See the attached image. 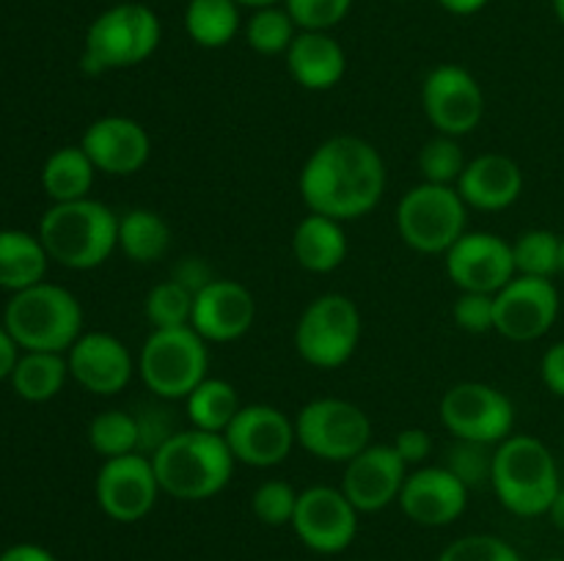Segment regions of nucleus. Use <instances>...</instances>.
I'll return each mask as SVG.
<instances>
[{
	"label": "nucleus",
	"instance_id": "24",
	"mask_svg": "<svg viewBox=\"0 0 564 561\" xmlns=\"http://www.w3.org/2000/svg\"><path fill=\"white\" fill-rule=\"evenodd\" d=\"M284 58L292 80L306 91H328L339 86L347 72L345 47L330 31H297Z\"/></svg>",
	"mask_w": 564,
	"mask_h": 561
},
{
	"label": "nucleus",
	"instance_id": "25",
	"mask_svg": "<svg viewBox=\"0 0 564 561\" xmlns=\"http://www.w3.org/2000/svg\"><path fill=\"white\" fill-rule=\"evenodd\" d=\"M347 251H350V242H347L341 220L308 212L306 218L295 226V234H292V253H295V262L301 264L306 273H334V270H339L341 264H345Z\"/></svg>",
	"mask_w": 564,
	"mask_h": 561
},
{
	"label": "nucleus",
	"instance_id": "16",
	"mask_svg": "<svg viewBox=\"0 0 564 561\" xmlns=\"http://www.w3.org/2000/svg\"><path fill=\"white\" fill-rule=\"evenodd\" d=\"M446 256V275L460 292L496 295L516 278L512 242L490 231H466Z\"/></svg>",
	"mask_w": 564,
	"mask_h": 561
},
{
	"label": "nucleus",
	"instance_id": "30",
	"mask_svg": "<svg viewBox=\"0 0 564 561\" xmlns=\"http://www.w3.org/2000/svg\"><path fill=\"white\" fill-rule=\"evenodd\" d=\"M185 33L204 50L226 47L240 33V6L235 0H187Z\"/></svg>",
	"mask_w": 564,
	"mask_h": 561
},
{
	"label": "nucleus",
	"instance_id": "20",
	"mask_svg": "<svg viewBox=\"0 0 564 561\" xmlns=\"http://www.w3.org/2000/svg\"><path fill=\"white\" fill-rule=\"evenodd\" d=\"M397 504L416 526H452L466 512L468 487L446 465H422L408 473Z\"/></svg>",
	"mask_w": 564,
	"mask_h": 561
},
{
	"label": "nucleus",
	"instance_id": "9",
	"mask_svg": "<svg viewBox=\"0 0 564 561\" xmlns=\"http://www.w3.org/2000/svg\"><path fill=\"white\" fill-rule=\"evenodd\" d=\"M361 341V311L341 292H325L303 308L295 324V350L308 366L339 369Z\"/></svg>",
	"mask_w": 564,
	"mask_h": 561
},
{
	"label": "nucleus",
	"instance_id": "37",
	"mask_svg": "<svg viewBox=\"0 0 564 561\" xmlns=\"http://www.w3.org/2000/svg\"><path fill=\"white\" fill-rule=\"evenodd\" d=\"M297 509V493L292 484L281 482V479H270L262 482L251 495V512L259 522L270 528L292 526V517Z\"/></svg>",
	"mask_w": 564,
	"mask_h": 561
},
{
	"label": "nucleus",
	"instance_id": "14",
	"mask_svg": "<svg viewBox=\"0 0 564 561\" xmlns=\"http://www.w3.org/2000/svg\"><path fill=\"white\" fill-rule=\"evenodd\" d=\"M422 105L430 124L449 138H463L485 116V91L477 77L457 64H441L422 82Z\"/></svg>",
	"mask_w": 564,
	"mask_h": 561
},
{
	"label": "nucleus",
	"instance_id": "2",
	"mask_svg": "<svg viewBox=\"0 0 564 561\" xmlns=\"http://www.w3.org/2000/svg\"><path fill=\"white\" fill-rule=\"evenodd\" d=\"M160 490L176 501H207L224 493L235 473V454L224 435L180 429L152 454Z\"/></svg>",
	"mask_w": 564,
	"mask_h": 561
},
{
	"label": "nucleus",
	"instance_id": "29",
	"mask_svg": "<svg viewBox=\"0 0 564 561\" xmlns=\"http://www.w3.org/2000/svg\"><path fill=\"white\" fill-rule=\"evenodd\" d=\"M69 363L64 352H25L11 372V388L25 402H50L64 391Z\"/></svg>",
	"mask_w": 564,
	"mask_h": 561
},
{
	"label": "nucleus",
	"instance_id": "34",
	"mask_svg": "<svg viewBox=\"0 0 564 561\" xmlns=\"http://www.w3.org/2000/svg\"><path fill=\"white\" fill-rule=\"evenodd\" d=\"M193 302H196V295L180 280L169 278L149 289L147 300H143V314H147L152 330L187 328L193 319Z\"/></svg>",
	"mask_w": 564,
	"mask_h": 561
},
{
	"label": "nucleus",
	"instance_id": "52",
	"mask_svg": "<svg viewBox=\"0 0 564 561\" xmlns=\"http://www.w3.org/2000/svg\"><path fill=\"white\" fill-rule=\"evenodd\" d=\"M560 273L564 275V234H562V242H560Z\"/></svg>",
	"mask_w": 564,
	"mask_h": 561
},
{
	"label": "nucleus",
	"instance_id": "48",
	"mask_svg": "<svg viewBox=\"0 0 564 561\" xmlns=\"http://www.w3.org/2000/svg\"><path fill=\"white\" fill-rule=\"evenodd\" d=\"M488 3L490 0H438L441 9L449 11V14L455 16H471L477 14V11H482Z\"/></svg>",
	"mask_w": 564,
	"mask_h": 561
},
{
	"label": "nucleus",
	"instance_id": "53",
	"mask_svg": "<svg viewBox=\"0 0 564 561\" xmlns=\"http://www.w3.org/2000/svg\"><path fill=\"white\" fill-rule=\"evenodd\" d=\"M543 561H564V559H560V556H551V559H543Z\"/></svg>",
	"mask_w": 564,
	"mask_h": 561
},
{
	"label": "nucleus",
	"instance_id": "28",
	"mask_svg": "<svg viewBox=\"0 0 564 561\" xmlns=\"http://www.w3.org/2000/svg\"><path fill=\"white\" fill-rule=\"evenodd\" d=\"M97 168L83 152V146H61L47 157L42 168V187L53 204L77 201V198H88V190L94 185Z\"/></svg>",
	"mask_w": 564,
	"mask_h": 561
},
{
	"label": "nucleus",
	"instance_id": "22",
	"mask_svg": "<svg viewBox=\"0 0 564 561\" xmlns=\"http://www.w3.org/2000/svg\"><path fill=\"white\" fill-rule=\"evenodd\" d=\"M257 319V300L240 280L215 278L193 302L191 328L207 344H229L242 339Z\"/></svg>",
	"mask_w": 564,
	"mask_h": 561
},
{
	"label": "nucleus",
	"instance_id": "45",
	"mask_svg": "<svg viewBox=\"0 0 564 561\" xmlns=\"http://www.w3.org/2000/svg\"><path fill=\"white\" fill-rule=\"evenodd\" d=\"M171 278L180 280L182 286H187V289H191L193 295H198V292H202L204 286L213 284L215 275L209 273V267L202 262V258L187 256V258H182L180 264H176L174 273H171Z\"/></svg>",
	"mask_w": 564,
	"mask_h": 561
},
{
	"label": "nucleus",
	"instance_id": "50",
	"mask_svg": "<svg viewBox=\"0 0 564 561\" xmlns=\"http://www.w3.org/2000/svg\"><path fill=\"white\" fill-rule=\"evenodd\" d=\"M240 9H251V11H259V9H270V6H281L284 0H235Z\"/></svg>",
	"mask_w": 564,
	"mask_h": 561
},
{
	"label": "nucleus",
	"instance_id": "5",
	"mask_svg": "<svg viewBox=\"0 0 564 561\" xmlns=\"http://www.w3.org/2000/svg\"><path fill=\"white\" fill-rule=\"evenodd\" d=\"M3 324L20 350L69 352L83 336V308L69 289L42 280L11 295Z\"/></svg>",
	"mask_w": 564,
	"mask_h": 561
},
{
	"label": "nucleus",
	"instance_id": "43",
	"mask_svg": "<svg viewBox=\"0 0 564 561\" xmlns=\"http://www.w3.org/2000/svg\"><path fill=\"white\" fill-rule=\"evenodd\" d=\"M391 446H394L397 454L405 460L408 468L411 465L422 468L424 462H427V457L433 454V438H430L427 429H419V427L402 429Z\"/></svg>",
	"mask_w": 564,
	"mask_h": 561
},
{
	"label": "nucleus",
	"instance_id": "7",
	"mask_svg": "<svg viewBox=\"0 0 564 561\" xmlns=\"http://www.w3.org/2000/svg\"><path fill=\"white\" fill-rule=\"evenodd\" d=\"M209 346L196 330H152L138 355L143 385L160 399H187L207 380Z\"/></svg>",
	"mask_w": 564,
	"mask_h": 561
},
{
	"label": "nucleus",
	"instance_id": "33",
	"mask_svg": "<svg viewBox=\"0 0 564 561\" xmlns=\"http://www.w3.org/2000/svg\"><path fill=\"white\" fill-rule=\"evenodd\" d=\"M295 36L297 25L284 6L253 11L246 22V42L259 55H284Z\"/></svg>",
	"mask_w": 564,
	"mask_h": 561
},
{
	"label": "nucleus",
	"instance_id": "26",
	"mask_svg": "<svg viewBox=\"0 0 564 561\" xmlns=\"http://www.w3.org/2000/svg\"><path fill=\"white\" fill-rule=\"evenodd\" d=\"M50 256L44 251L39 234H28L20 229L0 231V289L14 292L28 289L44 280Z\"/></svg>",
	"mask_w": 564,
	"mask_h": 561
},
{
	"label": "nucleus",
	"instance_id": "12",
	"mask_svg": "<svg viewBox=\"0 0 564 561\" xmlns=\"http://www.w3.org/2000/svg\"><path fill=\"white\" fill-rule=\"evenodd\" d=\"M361 512L347 501L341 487L314 484L297 493V509L292 517V531L319 556L345 553L358 534Z\"/></svg>",
	"mask_w": 564,
	"mask_h": 561
},
{
	"label": "nucleus",
	"instance_id": "18",
	"mask_svg": "<svg viewBox=\"0 0 564 561\" xmlns=\"http://www.w3.org/2000/svg\"><path fill=\"white\" fill-rule=\"evenodd\" d=\"M408 473L411 471L394 446L369 443L361 454L345 462L339 487L361 515H372L400 501Z\"/></svg>",
	"mask_w": 564,
	"mask_h": 561
},
{
	"label": "nucleus",
	"instance_id": "19",
	"mask_svg": "<svg viewBox=\"0 0 564 561\" xmlns=\"http://www.w3.org/2000/svg\"><path fill=\"white\" fill-rule=\"evenodd\" d=\"M69 377L97 396H116L130 385L138 363L121 339L105 330H88L66 352Z\"/></svg>",
	"mask_w": 564,
	"mask_h": 561
},
{
	"label": "nucleus",
	"instance_id": "49",
	"mask_svg": "<svg viewBox=\"0 0 564 561\" xmlns=\"http://www.w3.org/2000/svg\"><path fill=\"white\" fill-rule=\"evenodd\" d=\"M549 517H551V522L560 528V531H564V487L556 493L554 504H551V509H549Z\"/></svg>",
	"mask_w": 564,
	"mask_h": 561
},
{
	"label": "nucleus",
	"instance_id": "38",
	"mask_svg": "<svg viewBox=\"0 0 564 561\" xmlns=\"http://www.w3.org/2000/svg\"><path fill=\"white\" fill-rule=\"evenodd\" d=\"M494 451L496 446L474 443V440H455L446 451V468L466 484L468 490L490 482L494 473Z\"/></svg>",
	"mask_w": 564,
	"mask_h": 561
},
{
	"label": "nucleus",
	"instance_id": "13",
	"mask_svg": "<svg viewBox=\"0 0 564 561\" xmlns=\"http://www.w3.org/2000/svg\"><path fill=\"white\" fill-rule=\"evenodd\" d=\"M160 482L152 457L132 454L110 457L99 465L94 495L105 517L113 522H138L154 509L160 498Z\"/></svg>",
	"mask_w": 564,
	"mask_h": 561
},
{
	"label": "nucleus",
	"instance_id": "6",
	"mask_svg": "<svg viewBox=\"0 0 564 561\" xmlns=\"http://www.w3.org/2000/svg\"><path fill=\"white\" fill-rule=\"evenodd\" d=\"M160 38L163 25L147 3H116L88 25L80 66L88 75L130 69L152 58Z\"/></svg>",
	"mask_w": 564,
	"mask_h": 561
},
{
	"label": "nucleus",
	"instance_id": "42",
	"mask_svg": "<svg viewBox=\"0 0 564 561\" xmlns=\"http://www.w3.org/2000/svg\"><path fill=\"white\" fill-rule=\"evenodd\" d=\"M138 418V454H147L152 457L154 451L160 449V446L165 443L169 438H174L180 429H174V424H171L169 413L160 410V407H149V410H143Z\"/></svg>",
	"mask_w": 564,
	"mask_h": 561
},
{
	"label": "nucleus",
	"instance_id": "51",
	"mask_svg": "<svg viewBox=\"0 0 564 561\" xmlns=\"http://www.w3.org/2000/svg\"><path fill=\"white\" fill-rule=\"evenodd\" d=\"M551 3H554V14H556V20L562 22V28H564V0H551Z\"/></svg>",
	"mask_w": 564,
	"mask_h": 561
},
{
	"label": "nucleus",
	"instance_id": "40",
	"mask_svg": "<svg viewBox=\"0 0 564 561\" xmlns=\"http://www.w3.org/2000/svg\"><path fill=\"white\" fill-rule=\"evenodd\" d=\"M297 31H330L352 9V0H284Z\"/></svg>",
	"mask_w": 564,
	"mask_h": 561
},
{
	"label": "nucleus",
	"instance_id": "11",
	"mask_svg": "<svg viewBox=\"0 0 564 561\" xmlns=\"http://www.w3.org/2000/svg\"><path fill=\"white\" fill-rule=\"evenodd\" d=\"M441 424L455 435V440L499 446L516 427V407L510 396L488 383H457L441 396Z\"/></svg>",
	"mask_w": 564,
	"mask_h": 561
},
{
	"label": "nucleus",
	"instance_id": "23",
	"mask_svg": "<svg viewBox=\"0 0 564 561\" xmlns=\"http://www.w3.org/2000/svg\"><path fill=\"white\" fill-rule=\"evenodd\" d=\"M455 187L466 207L482 209V212H501L521 198L523 170L507 154H479V157L468 160Z\"/></svg>",
	"mask_w": 564,
	"mask_h": 561
},
{
	"label": "nucleus",
	"instance_id": "47",
	"mask_svg": "<svg viewBox=\"0 0 564 561\" xmlns=\"http://www.w3.org/2000/svg\"><path fill=\"white\" fill-rule=\"evenodd\" d=\"M17 361H20V344L11 339L6 324H0V380H9L14 372Z\"/></svg>",
	"mask_w": 564,
	"mask_h": 561
},
{
	"label": "nucleus",
	"instance_id": "32",
	"mask_svg": "<svg viewBox=\"0 0 564 561\" xmlns=\"http://www.w3.org/2000/svg\"><path fill=\"white\" fill-rule=\"evenodd\" d=\"M560 242L562 237L549 229H529L512 242L516 273L529 278H554L560 275Z\"/></svg>",
	"mask_w": 564,
	"mask_h": 561
},
{
	"label": "nucleus",
	"instance_id": "27",
	"mask_svg": "<svg viewBox=\"0 0 564 561\" xmlns=\"http://www.w3.org/2000/svg\"><path fill=\"white\" fill-rule=\"evenodd\" d=\"M171 226L160 212L135 207L119 218V251L135 264H154L171 251Z\"/></svg>",
	"mask_w": 564,
	"mask_h": 561
},
{
	"label": "nucleus",
	"instance_id": "41",
	"mask_svg": "<svg viewBox=\"0 0 564 561\" xmlns=\"http://www.w3.org/2000/svg\"><path fill=\"white\" fill-rule=\"evenodd\" d=\"M452 319L466 333H490L496 330V306L494 295L482 292H460L452 306Z\"/></svg>",
	"mask_w": 564,
	"mask_h": 561
},
{
	"label": "nucleus",
	"instance_id": "31",
	"mask_svg": "<svg viewBox=\"0 0 564 561\" xmlns=\"http://www.w3.org/2000/svg\"><path fill=\"white\" fill-rule=\"evenodd\" d=\"M240 394L229 380L207 377L191 396L185 399L187 421L193 429H204V432L224 435L235 416L240 413Z\"/></svg>",
	"mask_w": 564,
	"mask_h": 561
},
{
	"label": "nucleus",
	"instance_id": "35",
	"mask_svg": "<svg viewBox=\"0 0 564 561\" xmlns=\"http://www.w3.org/2000/svg\"><path fill=\"white\" fill-rule=\"evenodd\" d=\"M88 443L99 457H124L138 451V418L127 410H102L88 424Z\"/></svg>",
	"mask_w": 564,
	"mask_h": 561
},
{
	"label": "nucleus",
	"instance_id": "8",
	"mask_svg": "<svg viewBox=\"0 0 564 561\" xmlns=\"http://www.w3.org/2000/svg\"><path fill=\"white\" fill-rule=\"evenodd\" d=\"M466 212L468 207L457 187L422 182L397 204V231L416 253L438 256L466 234Z\"/></svg>",
	"mask_w": 564,
	"mask_h": 561
},
{
	"label": "nucleus",
	"instance_id": "15",
	"mask_svg": "<svg viewBox=\"0 0 564 561\" xmlns=\"http://www.w3.org/2000/svg\"><path fill=\"white\" fill-rule=\"evenodd\" d=\"M496 333L507 341H538L560 317V289L549 278L516 275L494 295Z\"/></svg>",
	"mask_w": 564,
	"mask_h": 561
},
{
	"label": "nucleus",
	"instance_id": "17",
	"mask_svg": "<svg viewBox=\"0 0 564 561\" xmlns=\"http://www.w3.org/2000/svg\"><path fill=\"white\" fill-rule=\"evenodd\" d=\"M224 438L235 460L248 468L281 465L297 443L295 421L273 405H242Z\"/></svg>",
	"mask_w": 564,
	"mask_h": 561
},
{
	"label": "nucleus",
	"instance_id": "1",
	"mask_svg": "<svg viewBox=\"0 0 564 561\" xmlns=\"http://www.w3.org/2000/svg\"><path fill=\"white\" fill-rule=\"evenodd\" d=\"M308 212L334 220H358L372 212L386 193V163L378 148L358 135H334L319 143L297 179Z\"/></svg>",
	"mask_w": 564,
	"mask_h": 561
},
{
	"label": "nucleus",
	"instance_id": "39",
	"mask_svg": "<svg viewBox=\"0 0 564 561\" xmlns=\"http://www.w3.org/2000/svg\"><path fill=\"white\" fill-rule=\"evenodd\" d=\"M438 561H523L507 539L496 534H466L441 550Z\"/></svg>",
	"mask_w": 564,
	"mask_h": 561
},
{
	"label": "nucleus",
	"instance_id": "4",
	"mask_svg": "<svg viewBox=\"0 0 564 561\" xmlns=\"http://www.w3.org/2000/svg\"><path fill=\"white\" fill-rule=\"evenodd\" d=\"M490 487L507 512L518 517L549 515L562 490L560 468L549 446L534 435H510L494 451Z\"/></svg>",
	"mask_w": 564,
	"mask_h": 561
},
{
	"label": "nucleus",
	"instance_id": "44",
	"mask_svg": "<svg viewBox=\"0 0 564 561\" xmlns=\"http://www.w3.org/2000/svg\"><path fill=\"white\" fill-rule=\"evenodd\" d=\"M540 377H543L545 388L554 396L564 399V341H556L549 350L543 352V361H540Z\"/></svg>",
	"mask_w": 564,
	"mask_h": 561
},
{
	"label": "nucleus",
	"instance_id": "46",
	"mask_svg": "<svg viewBox=\"0 0 564 561\" xmlns=\"http://www.w3.org/2000/svg\"><path fill=\"white\" fill-rule=\"evenodd\" d=\"M0 561H58L47 548L42 544H33V542H20V544H11L0 553Z\"/></svg>",
	"mask_w": 564,
	"mask_h": 561
},
{
	"label": "nucleus",
	"instance_id": "36",
	"mask_svg": "<svg viewBox=\"0 0 564 561\" xmlns=\"http://www.w3.org/2000/svg\"><path fill=\"white\" fill-rule=\"evenodd\" d=\"M463 168H466V154H463L457 138L435 135L419 152V170H422L424 182L430 185H457Z\"/></svg>",
	"mask_w": 564,
	"mask_h": 561
},
{
	"label": "nucleus",
	"instance_id": "3",
	"mask_svg": "<svg viewBox=\"0 0 564 561\" xmlns=\"http://www.w3.org/2000/svg\"><path fill=\"white\" fill-rule=\"evenodd\" d=\"M39 240L61 267L94 270L119 248V215L94 198L53 204L39 220Z\"/></svg>",
	"mask_w": 564,
	"mask_h": 561
},
{
	"label": "nucleus",
	"instance_id": "10",
	"mask_svg": "<svg viewBox=\"0 0 564 561\" xmlns=\"http://www.w3.org/2000/svg\"><path fill=\"white\" fill-rule=\"evenodd\" d=\"M301 449L325 462H350L372 443V421L358 405L336 396L312 399L295 418Z\"/></svg>",
	"mask_w": 564,
	"mask_h": 561
},
{
	"label": "nucleus",
	"instance_id": "21",
	"mask_svg": "<svg viewBox=\"0 0 564 561\" xmlns=\"http://www.w3.org/2000/svg\"><path fill=\"white\" fill-rule=\"evenodd\" d=\"M83 152L99 174L132 176L152 157V138L130 116H102L80 138Z\"/></svg>",
	"mask_w": 564,
	"mask_h": 561
}]
</instances>
